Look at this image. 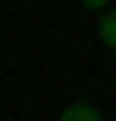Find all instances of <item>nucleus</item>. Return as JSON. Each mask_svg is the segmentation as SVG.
Here are the masks:
<instances>
[{"instance_id": "f257e3e1", "label": "nucleus", "mask_w": 116, "mask_h": 121, "mask_svg": "<svg viewBox=\"0 0 116 121\" xmlns=\"http://www.w3.org/2000/svg\"><path fill=\"white\" fill-rule=\"evenodd\" d=\"M55 121H105V116L94 110V105H66V110L55 116Z\"/></svg>"}, {"instance_id": "f03ea898", "label": "nucleus", "mask_w": 116, "mask_h": 121, "mask_svg": "<svg viewBox=\"0 0 116 121\" xmlns=\"http://www.w3.org/2000/svg\"><path fill=\"white\" fill-rule=\"evenodd\" d=\"M100 44L116 50V11H100Z\"/></svg>"}, {"instance_id": "7ed1b4c3", "label": "nucleus", "mask_w": 116, "mask_h": 121, "mask_svg": "<svg viewBox=\"0 0 116 121\" xmlns=\"http://www.w3.org/2000/svg\"><path fill=\"white\" fill-rule=\"evenodd\" d=\"M83 6H88V11H111V0H83Z\"/></svg>"}]
</instances>
